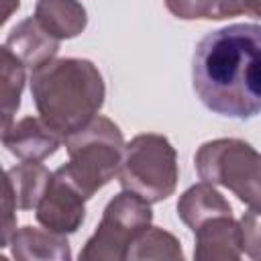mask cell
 <instances>
[{"instance_id": "1", "label": "cell", "mask_w": 261, "mask_h": 261, "mask_svg": "<svg viewBox=\"0 0 261 261\" xmlns=\"http://www.w3.org/2000/svg\"><path fill=\"white\" fill-rule=\"evenodd\" d=\"M192 84L214 114L253 118L261 110V27L239 22L202 37L192 59Z\"/></svg>"}, {"instance_id": "2", "label": "cell", "mask_w": 261, "mask_h": 261, "mask_svg": "<svg viewBox=\"0 0 261 261\" xmlns=\"http://www.w3.org/2000/svg\"><path fill=\"white\" fill-rule=\"evenodd\" d=\"M31 96L43 122L65 141L100 112L106 86L90 59L53 57L31 69Z\"/></svg>"}, {"instance_id": "3", "label": "cell", "mask_w": 261, "mask_h": 261, "mask_svg": "<svg viewBox=\"0 0 261 261\" xmlns=\"http://www.w3.org/2000/svg\"><path fill=\"white\" fill-rule=\"evenodd\" d=\"M63 143L69 161L61 165V169L86 200H90L118 173L124 139L110 118L96 114L86 126L65 137Z\"/></svg>"}, {"instance_id": "4", "label": "cell", "mask_w": 261, "mask_h": 261, "mask_svg": "<svg viewBox=\"0 0 261 261\" xmlns=\"http://www.w3.org/2000/svg\"><path fill=\"white\" fill-rule=\"evenodd\" d=\"M116 175L122 190L141 196L149 204L163 202L175 192L179 179L177 153L163 135H137L124 143Z\"/></svg>"}, {"instance_id": "5", "label": "cell", "mask_w": 261, "mask_h": 261, "mask_svg": "<svg viewBox=\"0 0 261 261\" xmlns=\"http://www.w3.org/2000/svg\"><path fill=\"white\" fill-rule=\"evenodd\" d=\"M194 165L202 181L230 190L249 208L259 210L261 200V157L241 139H214L194 155Z\"/></svg>"}, {"instance_id": "6", "label": "cell", "mask_w": 261, "mask_h": 261, "mask_svg": "<svg viewBox=\"0 0 261 261\" xmlns=\"http://www.w3.org/2000/svg\"><path fill=\"white\" fill-rule=\"evenodd\" d=\"M153 210L141 196L122 190L104 208L94 234L80 251L82 261H122L130 243L151 226Z\"/></svg>"}, {"instance_id": "7", "label": "cell", "mask_w": 261, "mask_h": 261, "mask_svg": "<svg viewBox=\"0 0 261 261\" xmlns=\"http://www.w3.org/2000/svg\"><path fill=\"white\" fill-rule=\"evenodd\" d=\"M39 224L57 234H73L86 218V196L73 186V181L59 167L51 173V179L35 206Z\"/></svg>"}, {"instance_id": "8", "label": "cell", "mask_w": 261, "mask_h": 261, "mask_svg": "<svg viewBox=\"0 0 261 261\" xmlns=\"http://www.w3.org/2000/svg\"><path fill=\"white\" fill-rule=\"evenodd\" d=\"M198 261H237L243 255V230L232 214H218L194 228Z\"/></svg>"}, {"instance_id": "9", "label": "cell", "mask_w": 261, "mask_h": 261, "mask_svg": "<svg viewBox=\"0 0 261 261\" xmlns=\"http://www.w3.org/2000/svg\"><path fill=\"white\" fill-rule=\"evenodd\" d=\"M2 143L20 161L41 163L61 147L63 139L49 128L41 116H24L18 122H12Z\"/></svg>"}, {"instance_id": "10", "label": "cell", "mask_w": 261, "mask_h": 261, "mask_svg": "<svg viewBox=\"0 0 261 261\" xmlns=\"http://www.w3.org/2000/svg\"><path fill=\"white\" fill-rule=\"evenodd\" d=\"M6 47L16 55L24 67H39L51 61L59 51V41L51 37L35 16L20 20L6 37Z\"/></svg>"}, {"instance_id": "11", "label": "cell", "mask_w": 261, "mask_h": 261, "mask_svg": "<svg viewBox=\"0 0 261 261\" xmlns=\"http://www.w3.org/2000/svg\"><path fill=\"white\" fill-rule=\"evenodd\" d=\"M12 257L18 261H69L71 251L65 234L37 226H20L10 239Z\"/></svg>"}, {"instance_id": "12", "label": "cell", "mask_w": 261, "mask_h": 261, "mask_svg": "<svg viewBox=\"0 0 261 261\" xmlns=\"http://www.w3.org/2000/svg\"><path fill=\"white\" fill-rule=\"evenodd\" d=\"M35 18L57 41L77 37L88 24V12L77 0H37Z\"/></svg>"}, {"instance_id": "13", "label": "cell", "mask_w": 261, "mask_h": 261, "mask_svg": "<svg viewBox=\"0 0 261 261\" xmlns=\"http://www.w3.org/2000/svg\"><path fill=\"white\" fill-rule=\"evenodd\" d=\"M218 214H232V206L208 181L190 186L177 200V216L192 230L200 226L204 220Z\"/></svg>"}, {"instance_id": "14", "label": "cell", "mask_w": 261, "mask_h": 261, "mask_svg": "<svg viewBox=\"0 0 261 261\" xmlns=\"http://www.w3.org/2000/svg\"><path fill=\"white\" fill-rule=\"evenodd\" d=\"M167 10L181 20H222L230 16L259 18L261 0H165Z\"/></svg>"}, {"instance_id": "15", "label": "cell", "mask_w": 261, "mask_h": 261, "mask_svg": "<svg viewBox=\"0 0 261 261\" xmlns=\"http://www.w3.org/2000/svg\"><path fill=\"white\" fill-rule=\"evenodd\" d=\"M8 181H10V188H12V194H14V204L18 210H33L49 179H51V171L41 165V163H35V161H22L14 167H10L8 171Z\"/></svg>"}, {"instance_id": "16", "label": "cell", "mask_w": 261, "mask_h": 261, "mask_svg": "<svg viewBox=\"0 0 261 261\" xmlns=\"http://www.w3.org/2000/svg\"><path fill=\"white\" fill-rule=\"evenodd\" d=\"M126 261H143V259H171L181 261L184 251L181 243L167 230L157 226H147L126 249Z\"/></svg>"}, {"instance_id": "17", "label": "cell", "mask_w": 261, "mask_h": 261, "mask_svg": "<svg viewBox=\"0 0 261 261\" xmlns=\"http://www.w3.org/2000/svg\"><path fill=\"white\" fill-rule=\"evenodd\" d=\"M27 82L24 65L4 45L0 47V112L16 114Z\"/></svg>"}, {"instance_id": "18", "label": "cell", "mask_w": 261, "mask_h": 261, "mask_svg": "<svg viewBox=\"0 0 261 261\" xmlns=\"http://www.w3.org/2000/svg\"><path fill=\"white\" fill-rule=\"evenodd\" d=\"M239 224L243 230V253L257 259L259 257V210L249 208V212L243 214Z\"/></svg>"}, {"instance_id": "19", "label": "cell", "mask_w": 261, "mask_h": 261, "mask_svg": "<svg viewBox=\"0 0 261 261\" xmlns=\"http://www.w3.org/2000/svg\"><path fill=\"white\" fill-rule=\"evenodd\" d=\"M16 230V204L12 198L0 196V249L10 245Z\"/></svg>"}, {"instance_id": "20", "label": "cell", "mask_w": 261, "mask_h": 261, "mask_svg": "<svg viewBox=\"0 0 261 261\" xmlns=\"http://www.w3.org/2000/svg\"><path fill=\"white\" fill-rule=\"evenodd\" d=\"M20 8V0H0V27Z\"/></svg>"}, {"instance_id": "21", "label": "cell", "mask_w": 261, "mask_h": 261, "mask_svg": "<svg viewBox=\"0 0 261 261\" xmlns=\"http://www.w3.org/2000/svg\"><path fill=\"white\" fill-rule=\"evenodd\" d=\"M0 196L14 200V194H12V188H10V181H8V173L2 167H0Z\"/></svg>"}, {"instance_id": "22", "label": "cell", "mask_w": 261, "mask_h": 261, "mask_svg": "<svg viewBox=\"0 0 261 261\" xmlns=\"http://www.w3.org/2000/svg\"><path fill=\"white\" fill-rule=\"evenodd\" d=\"M12 122H14V114L0 112V141L4 139V135L8 133V128L12 126Z\"/></svg>"}]
</instances>
